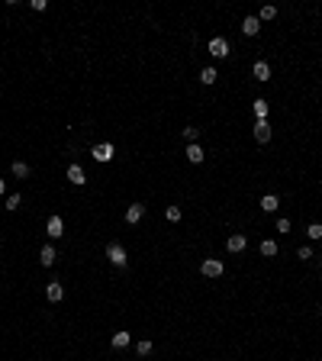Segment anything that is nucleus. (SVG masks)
<instances>
[{
  "instance_id": "f03ea898",
  "label": "nucleus",
  "mask_w": 322,
  "mask_h": 361,
  "mask_svg": "<svg viewBox=\"0 0 322 361\" xmlns=\"http://www.w3.org/2000/svg\"><path fill=\"white\" fill-rule=\"evenodd\" d=\"M46 236H48V239H62V236H65V219H62V216H48Z\"/></svg>"
},
{
  "instance_id": "20e7f679",
  "label": "nucleus",
  "mask_w": 322,
  "mask_h": 361,
  "mask_svg": "<svg viewBox=\"0 0 322 361\" xmlns=\"http://www.w3.org/2000/svg\"><path fill=\"white\" fill-rule=\"evenodd\" d=\"M209 52H213V58H226L229 55V42L223 36H213L209 39Z\"/></svg>"
},
{
  "instance_id": "7ed1b4c3",
  "label": "nucleus",
  "mask_w": 322,
  "mask_h": 361,
  "mask_svg": "<svg viewBox=\"0 0 322 361\" xmlns=\"http://www.w3.org/2000/svg\"><path fill=\"white\" fill-rule=\"evenodd\" d=\"M200 271H203V274H207V277H219V274H223V271H226V265L219 262V258H207V262L200 265Z\"/></svg>"
},
{
  "instance_id": "6ab92c4d",
  "label": "nucleus",
  "mask_w": 322,
  "mask_h": 361,
  "mask_svg": "<svg viewBox=\"0 0 322 361\" xmlns=\"http://www.w3.org/2000/svg\"><path fill=\"white\" fill-rule=\"evenodd\" d=\"M254 16H258L261 23H268V20H274V16H277V7H271V3H268V7H261Z\"/></svg>"
},
{
  "instance_id": "39448f33",
  "label": "nucleus",
  "mask_w": 322,
  "mask_h": 361,
  "mask_svg": "<svg viewBox=\"0 0 322 361\" xmlns=\"http://www.w3.org/2000/svg\"><path fill=\"white\" fill-rule=\"evenodd\" d=\"M93 158H97V162H113V155H116V148L110 145V142H103V145H93Z\"/></svg>"
},
{
  "instance_id": "9d476101",
  "label": "nucleus",
  "mask_w": 322,
  "mask_h": 361,
  "mask_svg": "<svg viewBox=\"0 0 322 361\" xmlns=\"http://www.w3.org/2000/svg\"><path fill=\"white\" fill-rule=\"evenodd\" d=\"M46 297L52 300V303H62V300H65V287L58 284V281H52V284L46 287Z\"/></svg>"
},
{
  "instance_id": "f257e3e1",
  "label": "nucleus",
  "mask_w": 322,
  "mask_h": 361,
  "mask_svg": "<svg viewBox=\"0 0 322 361\" xmlns=\"http://www.w3.org/2000/svg\"><path fill=\"white\" fill-rule=\"evenodd\" d=\"M107 258H110L113 268H126V262H129V258H126V248L119 245V242H110L107 245Z\"/></svg>"
},
{
  "instance_id": "b1692460",
  "label": "nucleus",
  "mask_w": 322,
  "mask_h": 361,
  "mask_svg": "<svg viewBox=\"0 0 322 361\" xmlns=\"http://www.w3.org/2000/svg\"><path fill=\"white\" fill-rule=\"evenodd\" d=\"M197 136H200V129H193V126H187V129H184V142H187V145H193Z\"/></svg>"
},
{
  "instance_id": "423d86ee",
  "label": "nucleus",
  "mask_w": 322,
  "mask_h": 361,
  "mask_svg": "<svg viewBox=\"0 0 322 361\" xmlns=\"http://www.w3.org/2000/svg\"><path fill=\"white\" fill-rule=\"evenodd\" d=\"M226 248H229L232 255H238V252H245L248 248V239L242 236V232H235V236H229V242H226Z\"/></svg>"
},
{
  "instance_id": "393cba45",
  "label": "nucleus",
  "mask_w": 322,
  "mask_h": 361,
  "mask_svg": "<svg viewBox=\"0 0 322 361\" xmlns=\"http://www.w3.org/2000/svg\"><path fill=\"white\" fill-rule=\"evenodd\" d=\"M297 258H299V262H309V258H313V248H309V245L297 248Z\"/></svg>"
},
{
  "instance_id": "412c9836",
  "label": "nucleus",
  "mask_w": 322,
  "mask_h": 361,
  "mask_svg": "<svg viewBox=\"0 0 322 361\" xmlns=\"http://www.w3.org/2000/svg\"><path fill=\"white\" fill-rule=\"evenodd\" d=\"M261 255H268V258L277 255V242H274V239H264V242H261Z\"/></svg>"
},
{
  "instance_id": "aec40b11",
  "label": "nucleus",
  "mask_w": 322,
  "mask_h": 361,
  "mask_svg": "<svg viewBox=\"0 0 322 361\" xmlns=\"http://www.w3.org/2000/svg\"><path fill=\"white\" fill-rule=\"evenodd\" d=\"M261 210H264V213H274V210H277V197H274V193L261 197Z\"/></svg>"
},
{
  "instance_id": "4468645a",
  "label": "nucleus",
  "mask_w": 322,
  "mask_h": 361,
  "mask_svg": "<svg viewBox=\"0 0 322 361\" xmlns=\"http://www.w3.org/2000/svg\"><path fill=\"white\" fill-rule=\"evenodd\" d=\"M129 342H132V332H116V336L113 338H110V345H113V348H126V345H129Z\"/></svg>"
},
{
  "instance_id": "a878e982",
  "label": "nucleus",
  "mask_w": 322,
  "mask_h": 361,
  "mask_svg": "<svg viewBox=\"0 0 322 361\" xmlns=\"http://www.w3.org/2000/svg\"><path fill=\"white\" fill-rule=\"evenodd\" d=\"M164 216H168L171 223H177V219H181V207H168V210H164Z\"/></svg>"
},
{
  "instance_id": "bb28decb",
  "label": "nucleus",
  "mask_w": 322,
  "mask_h": 361,
  "mask_svg": "<svg viewBox=\"0 0 322 361\" xmlns=\"http://www.w3.org/2000/svg\"><path fill=\"white\" fill-rule=\"evenodd\" d=\"M20 200H23L20 193H10V197H7V210H16V207H20Z\"/></svg>"
},
{
  "instance_id": "ddd939ff",
  "label": "nucleus",
  "mask_w": 322,
  "mask_h": 361,
  "mask_svg": "<svg viewBox=\"0 0 322 361\" xmlns=\"http://www.w3.org/2000/svg\"><path fill=\"white\" fill-rule=\"evenodd\" d=\"M203 158H207V155H203V148H200L197 142H193V145H187V162H190V165H200Z\"/></svg>"
},
{
  "instance_id": "0eeeda50",
  "label": "nucleus",
  "mask_w": 322,
  "mask_h": 361,
  "mask_svg": "<svg viewBox=\"0 0 322 361\" xmlns=\"http://www.w3.org/2000/svg\"><path fill=\"white\" fill-rule=\"evenodd\" d=\"M254 139H258L261 145L271 142V123H268V120H258V123H254Z\"/></svg>"
},
{
  "instance_id": "f3484780",
  "label": "nucleus",
  "mask_w": 322,
  "mask_h": 361,
  "mask_svg": "<svg viewBox=\"0 0 322 361\" xmlns=\"http://www.w3.org/2000/svg\"><path fill=\"white\" fill-rule=\"evenodd\" d=\"M216 77H219V71H216V68H203V71H200V84H216Z\"/></svg>"
},
{
  "instance_id": "cd10ccee",
  "label": "nucleus",
  "mask_w": 322,
  "mask_h": 361,
  "mask_svg": "<svg viewBox=\"0 0 322 361\" xmlns=\"http://www.w3.org/2000/svg\"><path fill=\"white\" fill-rule=\"evenodd\" d=\"M277 232H290V219H277Z\"/></svg>"
},
{
  "instance_id": "1a4fd4ad",
  "label": "nucleus",
  "mask_w": 322,
  "mask_h": 361,
  "mask_svg": "<svg viewBox=\"0 0 322 361\" xmlns=\"http://www.w3.org/2000/svg\"><path fill=\"white\" fill-rule=\"evenodd\" d=\"M242 32H245V36H258V32H261V20H258V16H245V20H242Z\"/></svg>"
},
{
  "instance_id": "2eb2a0df",
  "label": "nucleus",
  "mask_w": 322,
  "mask_h": 361,
  "mask_svg": "<svg viewBox=\"0 0 322 361\" xmlns=\"http://www.w3.org/2000/svg\"><path fill=\"white\" fill-rule=\"evenodd\" d=\"M254 77H258V81H271V65L268 62H254Z\"/></svg>"
},
{
  "instance_id": "5701e85b",
  "label": "nucleus",
  "mask_w": 322,
  "mask_h": 361,
  "mask_svg": "<svg viewBox=\"0 0 322 361\" xmlns=\"http://www.w3.org/2000/svg\"><path fill=\"white\" fill-rule=\"evenodd\" d=\"M306 236L309 239H322V223H309L306 226Z\"/></svg>"
},
{
  "instance_id": "6e6552de",
  "label": "nucleus",
  "mask_w": 322,
  "mask_h": 361,
  "mask_svg": "<svg viewBox=\"0 0 322 361\" xmlns=\"http://www.w3.org/2000/svg\"><path fill=\"white\" fill-rule=\"evenodd\" d=\"M68 181H71L74 187H84V184H87L84 168H81V165H71V168H68Z\"/></svg>"
},
{
  "instance_id": "9b49d317",
  "label": "nucleus",
  "mask_w": 322,
  "mask_h": 361,
  "mask_svg": "<svg viewBox=\"0 0 322 361\" xmlns=\"http://www.w3.org/2000/svg\"><path fill=\"white\" fill-rule=\"evenodd\" d=\"M142 216H145V207H142V203H132V207L126 210V223H132V226H136L138 219H142Z\"/></svg>"
},
{
  "instance_id": "4be33fe9",
  "label": "nucleus",
  "mask_w": 322,
  "mask_h": 361,
  "mask_svg": "<svg viewBox=\"0 0 322 361\" xmlns=\"http://www.w3.org/2000/svg\"><path fill=\"white\" fill-rule=\"evenodd\" d=\"M136 352L142 355V358H145V355H152V342H148V338H142V342H136Z\"/></svg>"
},
{
  "instance_id": "f8f14e48",
  "label": "nucleus",
  "mask_w": 322,
  "mask_h": 361,
  "mask_svg": "<svg viewBox=\"0 0 322 361\" xmlns=\"http://www.w3.org/2000/svg\"><path fill=\"white\" fill-rule=\"evenodd\" d=\"M55 258H58V252H55L52 245H42V252H39V262L46 265V268H52V265H55Z\"/></svg>"
},
{
  "instance_id": "dca6fc26",
  "label": "nucleus",
  "mask_w": 322,
  "mask_h": 361,
  "mask_svg": "<svg viewBox=\"0 0 322 361\" xmlns=\"http://www.w3.org/2000/svg\"><path fill=\"white\" fill-rule=\"evenodd\" d=\"M252 110H254V116H258V120H268V110H271V103H268L264 97H261V100H254V103H252Z\"/></svg>"
},
{
  "instance_id": "c85d7f7f",
  "label": "nucleus",
  "mask_w": 322,
  "mask_h": 361,
  "mask_svg": "<svg viewBox=\"0 0 322 361\" xmlns=\"http://www.w3.org/2000/svg\"><path fill=\"white\" fill-rule=\"evenodd\" d=\"M3 191H7V181H3V177H0V193H3Z\"/></svg>"
},
{
  "instance_id": "a211bd4d",
  "label": "nucleus",
  "mask_w": 322,
  "mask_h": 361,
  "mask_svg": "<svg viewBox=\"0 0 322 361\" xmlns=\"http://www.w3.org/2000/svg\"><path fill=\"white\" fill-rule=\"evenodd\" d=\"M32 171H29V165L26 162H13V177H20V181H26Z\"/></svg>"
}]
</instances>
